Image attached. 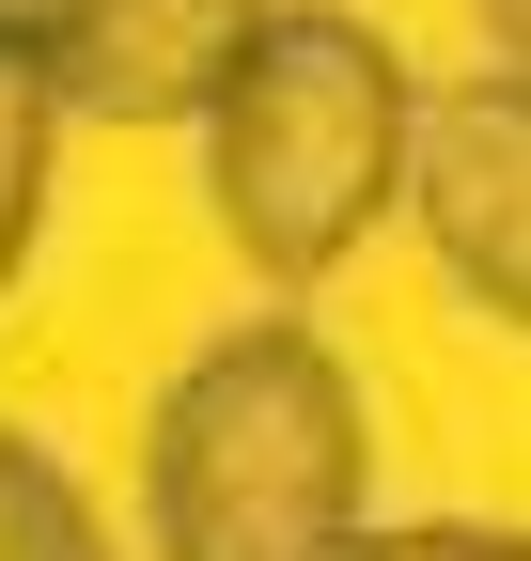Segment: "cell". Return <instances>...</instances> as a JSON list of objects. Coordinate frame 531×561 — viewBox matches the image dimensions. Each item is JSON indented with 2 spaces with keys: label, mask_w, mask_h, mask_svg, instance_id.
I'll use <instances>...</instances> for the list:
<instances>
[{
  "label": "cell",
  "mask_w": 531,
  "mask_h": 561,
  "mask_svg": "<svg viewBox=\"0 0 531 561\" xmlns=\"http://www.w3.org/2000/svg\"><path fill=\"white\" fill-rule=\"evenodd\" d=\"M407 125H422V79L407 47L344 0H266L235 32L219 94H204V203L250 280H328L391 203H407Z\"/></svg>",
  "instance_id": "obj_1"
},
{
  "label": "cell",
  "mask_w": 531,
  "mask_h": 561,
  "mask_svg": "<svg viewBox=\"0 0 531 561\" xmlns=\"http://www.w3.org/2000/svg\"><path fill=\"white\" fill-rule=\"evenodd\" d=\"M344 530H375L360 375L297 312L219 328L142 421V546L157 561H328Z\"/></svg>",
  "instance_id": "obj_2"
},
{
  "label": "cell",
  "mask_w": 531,
  "mask_h": 561,
  "mask_svg": "<svg viewBox=\"0 0 531 561\" xmlns=\"http://www.w3.org/2000/svg\"><path fill=\"white\" fill-rule=\"evenodd\" d=\"M407 219L500 328H531V79H453L407 125Z\"/></svg>",
  "instance_id": "obj_3"
},
{
  "label": "cell",
  "mask_w": 531,
  "mask_h": 561,
  "mask_svg": "<svg viewBox=\"0 0 531 561\" xmlns=\"http://www.w3.org/2000/svg\"><path fill=\"white\" fill-rule=\"evenodd\" d=\"M266 16V0H79V16L47 32V110L63 125H204V94H219V62H235V32Z\"/></svg>",
  "instance_id": "obj_4"
},
{
  "label": "cell",
  "mask_w": 531,
  "mask_h": 561,
  "mask_svg": "<svg viewBox=\"0 0 531 561\" xmlns=\"http://www.w3.org/2000/svg\"><path fill=\"white\" fill-rule=\"evenodd\" d=\"M0 561H110V515L79 500V468L0 437Z\"/></svg>",
  "instance_id": "obj_5"
},
{
  "label": "cell",
  "mask_w": 531,
  "mask_h": 561,
  "mask_svg": "<svg viewBox=\"0 0 531 561\" xmlns=\"http://www.w3.org/2000/svg\"><path fill=\"white\" fill-rule=\"evenodd\" d=\"M47 157H63V110H47L32 62L0 47V297H16V265H32V234H47Z\"/></svg>",
  "instance_id": "obj_6"
},
{
  "label": "cell",
  "mask_w": 531,
  "mask_h": 561,
  "mask_svg": "<svg viewBox=\"0 0 531 561\" xmlns=\"http://www.w3.org/2000/svg\"><path fill=\"white\" fill-rule=\"evenodd\" d=\"M328 561H531V530H470V515H407V530H344Z\"/></svg>",
  "instance_id": "obj_7"
}]
</instances>
